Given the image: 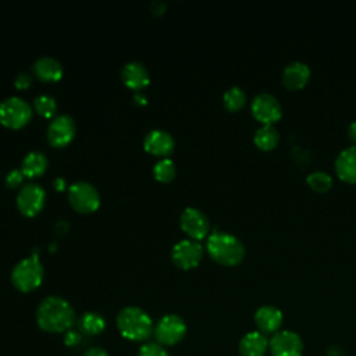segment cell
I'll list each match as a JSON object with an SVG mask.
<instances>
[{
  "mask_svg": "<svg viewBox=\"0 0 356 356\" xmlns=\"http://www.w3.org/2000/svg\"><path fill=\"white\" fill-rule=\"evenodd\" d=\"M348 135H349V138H350L353 142H356V120L349 124V127H348Z\"/></svg>",
  "mask_w": 356,
  "mask_h": 356,
  "instance_id": "33",
  "label": "cell"
},
{
  "mask_svg": "<svg viewBox=\"0 0 356 356\" xmlns=\"http://www.w3.org/2000/svg\"><path fill=\"white\" fill-rule=\"evenodd\" d=\"M252 114L256 120L263 124H273L280 120L282 114V107L280 100L268 92L257 93L250 104Z\"/></svg>",
  "mask_w": 356,
  "mask_h": 356,
  "instance_id": "11",
  "label": "cell"
},
{
  "mask_svg": "<svg viewBox=\"0 0 356 356\" xmlns=\"http://www.w3.org/2000/svg\"><path fill=\"white\" fill-rule=\"evenodd\" d=\"M246 102V93L239 86L228 88L222 95V103L227 110L236 111L239 110Z\"/></svg>",
  "mask_w": 356,
  "mask_h": 356,
  "instance_id": "24",
  "label": "cell"
},
{
  "mask_svg": "<svg viewBox=\"0 0 356 356\" xmlns=\"http://www.w3.org/2000/svg\"><path fill=\"white\" fill-rule=\"evenodd\" d=\"M153 175L160 182H170L175 177V164L171 159L163 157L153 167Z\"/></svg>",
  "mask_w": 356,
  "mask_h": 356,
  "instance_id": "25",
  "label": "cell"
},
{
  "mask_svg": "<svg viewBox=\"0 0 356 356\" xmlns=\"http://www.w3.org/2000/svg\"><path fill=\"white\" fill-rule=\"evenodd\" d=\"M254 321L260 332H277L282 324V313L278 307L271 305L260 306L254 313Z\"/></svg>",
  "mask_w": 356,
  "mask_h": 356,
  "instance_id": "17",
  "label": "cell"
},
{
  "mask_svg": "<svg viewBox=\"0 0 356 356\" xmlns=\"http://www.w3.org/2000/svg\"><path fill=\"white\" fill-rule=\"evenodd\" d=\"M53 185H54V188L56 189H63L64 188V179H61V178H56L54 179V182H53Z\"/></svg>",
  "mask_w": 356,
  "mask_h": 356,
  "instance_id": "34",
  "label": "cell"
},
{
  "mask_svg": "<svg viewBox=\"0 0 356 356\" xmlns=\"http://www.w3.org/2000/svg\"><path fill=\"white\" fill-rule=\"evenodd\" d=\"M115 321L120 334L134 342L146 341L154 328L150 316L136 306H127L121 309Z\"/></svg>",
  "mask_w": 356,
  "mask_h": 356,
  "instance_id": "3",
  "label": "cell"
},
{
  "mask_svg": "<svg viewBox=\"0 0 356 356\" xmlns=\"http://www.w3.org/2000/svg\"><path fill=\"white\" fill-rule=\"evenodd\" d=\"M32 117L29 103L19 96H8L0 102V122L7 128H21Z\"/></svg>",
  "mask_w": 356,
  "mask_h": 356,
  "instance_id": "5",
  "label": "cell"
},
{
  "mask_svg": "<svg viewBox=\"0 0 356 356\" xmlns=\"http://www.w3.org/2000/svg\"><path fill=\"white\" fill-rule=\"evenodd\" d=\"M203 257V246L199 241L185 238L178 241L171 250V259L174 264L182 270L196 267Z\"/></svg>",
  "mask_w": 356,
  "mask_h": 356,
  "instance_id": "9",
  "label": "cell"
},
{
  "mask_svg": "<svg viewBox=\"0 0 356 356\" xmlns=\"http://www.w3.org/2000/svg\"><path fill=\"white\" fill-rule=\"evenodd\" d=\"M31 82H32V76H31V74H28V72H21V74H18V75L15 76V79H14V85H15L18 89H26V88L31 85Z\"/></svg>",
  "mask_w": 356,
  "mask_h": 356,
  "instance_id": "30",
  "label": "cell"
},
{
  "mask_svg": "<svg viewBox=\"0 0 356 356\" xmlns=\"http://www.w3.org/2000/svg\"><path fill=\"white\" fill-rule=\"evenodd\" d=\"M273 356H300L303 343L300 337L293 331H277L270 341Z\"/></svg>",
  "mask_w": 356,
  "mask_h": 356,
  "instance_id": "13",
  "label": "cell"
},
{
  "mask_svg": "<svg viewBox=\"0 0 356 356\" xmlns=\"http://www.w3.org/2000/svg\"><path fill=\"white\" fill-rule=\"evenodd\" d=\"M310 76V68L303 61H292L286 64L282 70V83L288 89H299L302 88Z\"/></svg>",
  "mask_w": 356,
  "mask_h": 356,
  "instance_id": "19",
  "label": "cell"
},
{
  "mask_svg": "<svg viewBox=\"0 0 356 356\" xmlns=\"http://www.w3.org/2000/svg\"><path fill=\"white\" fill-rule=\"evenodd\" d=\"M175 146L174 138L164 129H152L143 138V147L147 153L160 159L167 157L172 153Z\"/></svg>",
  "mask_w": 356,
  "mask_h": 356,
  "instance_id": "14",
  "label": "cell"
},
{
  "mask_svg": "<svg viewBox=\"0 0 356 356\" xmlns=\"http://www.w3.org/2000/svg\"><path fill=\"white\" fill-rule=\"evenodd\" d=\"M75 321V312L61 296H46L36 309V323L40 330L51 334L67 332Z\"/></svg>",
  "mask_w": 356,
  "mask_h": 356,
  "instance_id": "1",
  "label": "cell"
},
{
  "mask_svg": "<svg viewBox=\"0 0 356 356\" xmlns=\"http://www.w3.org/2000/svg\"><path fill=\"white\" fill-rule=\"evenodd\" d=\"M44 270L36 254L19 260L11 270V282L21 292H32L43 281Z\"/></svg>",
  "mask_w": 356,
  "mask_h": 356,
  "instance_id": "4",
  "label": "cell"
},
{
  "mask_svg": "<svg viewBox=\"0 0 356 356\" xmlns=\"http://www.w3.org/2000/svg\"><path fill=\"white\" fill-rule=\"evenodd\" d=\"M83 356H110V355L102 348H90L83 353Z\"/></svg>",
  "mask_w": 356,
  "mask_h": 356,
  "instance_id": "32",
  "label": "cell"
},
{
  "mask_svg": "<svg viewBox=\"0 0 356 356\" xmlns=\"http://www.w3.org/2000/svg\"><path fill=\"white\" fill-rule=\"evenodd\" d=\"M46 202V191L36 182L22 185L17 193V207L28 217H33L42 211Z\"/></svg>",
  "mask_w": 356,
  "mask_h": 356,
  "instance_id": "8",
  "label": "cell"
},
{
  "mask_svg": "<svg viewBox=\"0 0 356 356\" xmlns=\"http://www.w3.org/2000/svg\"><path fill=\"white\" fill-rule=\"evenodd\" d=\"M134 99H135L138 103H145V102H146V97H145L143 95H140V93H136V95L134 96Z\"/></svg>",
  "mask_w": 356,
  "mask_h": 356,
  "instance_id": "35",
  "label": "cell"
},
{
  "mask_svg": "<svg viewBox=\"0 0 356 356\" xmlns=\"http://www.w3.org/2000/svg\"><path fill=\"white\" fill-rule=\"evenodd\" d=\"M268 348V342L263 332H248L239 342L241 356H263Z\"/></svg>",
  "mask_w": 356,
  "mask_h": 356,
  "instance_id": "20",
  "label": "cell"
},
{
  "mask_svg": "<svg viewBox=\"0 0 356 356\" xmlns=\"http://www.w3.org/2000/svg\"><path fill=\"white\" fill-rule=\"evenodd\" d=\"M32 72L43 82H56L63 76V65L57 58L43 56L35 60L32 64Z\"/></svg>",
  "mask_w": 356,
  "mask_h": 356,
  "instance_id": "15",
  "label": "cell"
},
{
  "mask_svg": "<svg viewBox=\"0 0 356 356\" xmlns=\"http://www.w3.org/2000/svg\"><path fill=\"white\" fill-rule=\"evenodd\" d=\"M153 332L157 343L163 346H172L185 337L186 324L178 314H165L157 321Z\"/></svg>",
  "mask_w": 356,
  "mask_h": 356,
  "instance_id": "7",
  "label": "cell"
},
{
  "mask_svg": "<svg viewBox=\"0 0 356 356\" xmlns=\"http://www.w3.org/2000/svg\"><path fill=\"white\" fill-rule=\"evenodd\" d=\"M78 327H79L81 332H83L85 335L93 337V335H99L104 331L106 321L102 314H99L96 312H86L79 317Z\"/></svg>",
  "mask_w": 356,
  "mask_h": 356,
  "instance_id": "22",
  "label": "cell"
},
{
  "mask_svg": "<svg viewBox=\"0 0 356 356\" xmlns=\"http://www.w3.org/2000/svg\"><path fill=\"white\" fill-rule=\"evenodd\" d=\"M179 225L191 239L196 241L204 238L210 231V221L207 216L193 206H188L182 210L179 216Z\"/></svg>",
  "mask_w": 356,
  "mask_h": 356,
  "instance_id": "12",
  "label": "cell"
},
{
  "mask_svg": "<svg viewBox=\"0 0 356 356\" xmlns=\"http://www.w3.org/2000/svg\"><path fill=\"white\" fill-rule=\"evenodd\" d=\"M47 157L40 150H31L25 154L21 163V171L24 177L35 178L38 175H42L47 168Z\"/></svg>",
  "mask_w": 356,
  "mask_h": 356,
  "instance_id": "21",
  "label": "cell"
},
{
  "mask_svg": "<svg viewBox=\"0 0 356 356\" xmlns=\"http://www.w3.org/2000/svg\"><path fill=\"white\" fill-rule=\"evenodd\" d=\"M307 184L312 186V189L317 191V192H325L331 188L332 185V178L328 172L325 171H321V170H317V171H313L307 175L306 178Z\"/></svg>",
  "mask_w": 356,
  "mask_h": 356,
  "instance_id": "27",
  "label": "cell"
},
{
  "mask_svg": "<svg viewBox=\"0 0 356 356\" xmlns=\"http://www.w3.org/2000/svg\"><path fill=\"white\" fill-rule=\"evenodd\" d=\"M33 107H35V111L39 115H42L44 118H49V117H53L56 114L57 102L50 95H39L33 100Z\"/></svg>",
  "mask_w": 356,
  "mask_h": 356,
  "instance_id": "26",
  "label": "cell"
},
{
  "mask_svg": "<svg viewBox=\"0 0 356 356\" xmlns=\"http://www.w3.org/2000/svg\"><path fill=\"white\" fill-rule=\"evenodd\" d=\"M207 253L224 266H235L245 256V246L238 236L225 231H213L206 242Z\"/></svg>",
  "mask_w": 356,
  "mask_h": 356,
  "instance_id": "2",
  "label": "cell"
},
{
  "mask_svg": "<svg viewBox=\"0 0 356 356\" xmlns=\"http://www.w3.org/2000/svg\"><path fill=\"white\" fill-rule=\"evenodd\" d=\"M64 342H65V345H68V346H75V345H78V343L81 342V334L76 332V331H74V330H70V331L65 332Z\"/></svg>",
  "mask_w": 356,
  "mask_h": 356,
  "instance_id": "31",
  "label": "cell"
},
{
  "mask_svg": "<svg viewBox=\"0 0 356 356\" xmlns=\"http://www.w3.org/2000/svg\"><path fill=\"white\" fill-rule=\"evenodd\" d=\"M278 139H280L278 129L273 124H263L254 131V135H253L254 145L263 150H270L275 147V145L278 143Z\"/></svg>",
  "mask_w": 356,
  "mask_h": 356,
  "instance_id": "23",
  "label": "cell"
},
{
  "mask_svg": "<svg viewBox=\"0 0 356 356\" xmlns=\"http://www.w3.org/2000/svg\"><path fill=\"white\" fill-rule=\"evenodd\" d=\"M138 356H170L165 348L157 342H146L140 346Z\"/></svg>",
  "mask_w": 356,
  "mask_h": 356,
  "instance_id": "28",
  "label": "cell"
},
{
  "mask_svg": "<svg viewBox=\"0 0 356 356\" xmlns=\"http://www.w3.org/2000/svg\"><path fill=\"white\" fill-rule=\"evenodd\" d=\"M121 79L129 89L140 90L147 86L150 78L146 67L139 61H129L121 70Z\"/></svg>",
  "mask_w": 356,
  "mask_h": 356,
  "instance_id": "16",
  "label": "cell"
},
{
  "mask_svg": "<svg viewBox=\"0 0 356 356\" xmlns=\"http://www.w3.org/2000/svg\"><path fill=\"white\" fill-rule=\"evenodd\" d=\"M70 204L79 213H92L100 204V195L88 181H76L68 188Z\"/></svg>",
  "mask_w": 356,
  "mask_h": 356,
  "instance_id": "6",
  "label": "cell"
},
{
  "mask_svg": "<svg viewBox=\"0 0 356 356\" xmlns=\"http://www.w3.org/2000/svg\"><path fill=\"white\" fill-rule=\"evenodd\" d=\"M75 129V121L70 114H57L47 125V142L54 147H63L74 139Z\"/></svg>",
  "mask_w": 356,
  "mask_h": 356,
  "instance_id": "10",
  "label": "cell"
},
{
  "mask_svg": "<svg viewBox=\"0 0 356 356\" xmlns=\"http://www.w3.org/2000/svg\"><path fill=\"white\" fill-rule=\"evenodd\" d=\"M335 171L346 182H356V145L341 150L335 159Z\"/></svg>",
  "mask_w": 356,
  "mask_h": 356,
  "instance_id": "18",
  "label": "cell"
},
{
  "mask_svg": "<svg viewBox=\"0 0 356 356\" xmlns=\"http://www.w3.org/2000/svg\"><path fill=\"white\" fill-rule=\"evenodd\" d=\"M22 179H24V174L21 170H17V168H13L11 171H8V174L6 175V179H4V184L10 188V189H14L17 186H19L22 184Z\"/></svg>",
  "mask_w": 356,
  "mask_h": 356,
  "instance_id": "29",
  "label": "cell"
}]
</instances>
